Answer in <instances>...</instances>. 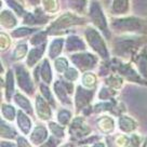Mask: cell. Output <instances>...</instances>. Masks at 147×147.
<instances>
[{"label": "cell", "mask_w": 147, "mask_h": 147, "mask_svg": "<svg viewBox=\"0 0 147 147\" xmlns=\"http://www.w3.org/2000/svg\"><path fill=\"white\" fill-rule=\"evenodd\" d=\"M86 38H87L89 45L91 46V48L94 51H96L98 54L101 55L102 57H107L108 52L106 49V46L104 43V40L102 39V37L100 36V34L93 29V28H88L86 32Z\"/></svg>", "instance_id": "1"}, {"label": "cell", "mask_w": 147, "mask_h": 147, "mask_svg": "<svg viewBox=\"0 0 147 147\" xmlns=\"http://www.w3.org/2000/svg\"><path fill=\"white\" fill-rule=\"evenodd\" d=\"M83 23H84V20H82L81 18H78V16H76V15H74L71 13H65L51 25V27L49 28V32H59L60 29H63V28Z\"/></svg>", "instance_id": "2"}, {"label": "cell", "mask_w": 147, "mask_h": 147, "mask_svg": "<svg viewBox=\"0 0 147 147\" xmlns=\"http://www.w3.org/2000/svg\"><path fill=\"white\" fill-rule=\"evenodd\" d=\"M113 26L121 32H138L143 28V22L136 18H119L113 22Z\"/></svg>", "instance_id": "3"}, {"label": "cell", "mask_w": 147, "mask_h": 147, "mask_svg": "<svg viewBox=\"0 0 147 147\" xmlns=\"http://www.w3.org/2000/svg\"><path fill=\"white\" fill-rule=\"evenodd\" d=\"M90 16H91V20L93 21V23L95 24L97 27L105 34V36L107 38H109L110 34L108 32V28H107L105 15H104L101 7H100V5L97 2H93L91 5V8H90Z\"/></svg>", "instance_id": "4"}, {"label": "cell", "mask_w": 147, "mask_h": 147, "mask_svg": "<svg viewBox=\"0 0 147 147\" xmlns=\"http://www.w3.org/2000/svg\"><path fill=\"white\" fill-rule=\"evenodd\" d=\"M71 61L76 66L81 70H87L92 68L96 64V57L90 53H78L71 56Z\"/></svg>", "instance_id": "5"}, {"label": "cell", "mask_w": 147, "mask_h": 147, "mask_svg": "<svg viewBox=\"0 0 147 147\" xmlns=\"http://www.w3.org/2000/svg\"><path fill=\"white\" fill-rule=\"evenodd\" d=\"M16 75H18V82L21 89L28 94H32L34 92V84L32 82V79L29 77V74L25 68L18 67L16 68Z\"/></svg>", "instance_id": "6"}, {"label": "cell", "mask_w": 147, "mask_h": 147, "mask_svg": "<svg viewBox=\"0 0 147 147\" xmlns=\"http://www.w3.org/2000/svg\"><path fill=\"white\" fill-rule=\"evenodd\" d=\"M138 40L133 38H124L119 39L116 41V52L120 55H125L128 53H132L136 47H138Z\"/></svg>", "instance_id": "7"}, {"label": "cell", "mask_w": 147, "mask_h": 147, "mask_svg": "<svg viewBox=\"0 0 147 147\" xmlns=\"http://www.w3.org/2000/svg\"><path fill=\"white\" fill-rule=\"evenodd\" d=\"M83 120L81 118H76V119L73 121V123L70 124V128H69V133L73 135V138H82L84 135H87L90 130L83 125Z\"/></svg>", "instance_id": "8"}, {"label": "cell", "mask_w": 147, "mask_h": 147, "mask_svg": "<svg viewBox=\"0 0 147 147\" xmlns=\"http://www.w3.org/2000/svg\"><path fill=\"white\" fill-rule=\"evenodd\" d=\"M93 92L89 91L87 89H83L81 86H79L77 89V96H76V103H77V109L80 110L82 107L87 106L92 98Z\"/></svg>", "instance_id": "9"}, {"label": "cell", "mask_w": 147, "mask_h": 147, "mask_svg": "<svg viewBox=\"0 0 147 147\" xmlns=\"http://www.w3.org/2000/svg\"><path fill=\"white\" fill-rule=\"evenodd\" d=\"M36 107H37V114L39 118L42 120H48L51 118L52 113L49 105L46 103V101L41 96H37L36 98Z\"/></svg>", "instance_id": "10"}, {"label": "cell", "mask_w": 147, "mask_h": 147, "mask_svg": "<svg viewBox=\"0 0 147 147\" xmlns=\"http://www.w3.org/2000/svg\"><path fill=\"white\" fill-rule=\"evenodd\" d=\"M116 69H117L121 75H123L124 77H127L129 80L136 81V82H142V80L140 79L138 75L135 73V70H134L131 66L124 65V64H118V66L116 67Z\"/></svg>", "instance_id": "11"}, {"label": "cell", "mask_w": 147, "mask_h": 147, "mask_svg": "<svg viewBox=\"0 0 147 147\" xmlns=\"http://www.w3.org/2000/svg\"><path fill=\"white\" fill-rule=\"evenodd\" d=\"M47 136H48V132H47L46 128L43 125H37L30 135V140L34 144L39 145L46 140Z\"/></svg>", "instance_id": "12"}, {"label": "cell", "mask_w": 147, "mask_h": 147, "mask_svg": "<svg viewBox=\"0 0 147 147\" xmlns=\"http://www.w3.org/2000/svg\"><path fill=\"white\" fill-rule=\"evenodd\" d=\"M45 48H46V43H42L40 47H37L35 49H32L29 54H28V60H27V64L29 66H32L35 65V63H37L38 61L41 59L42 54L45 52Z\"/></svg>", "instance_id": "13"}, {"label": "cell", "mask_w": 147, "mask_h": 147, "mask_svg": "<svg viewBox=\"0 0 147 147\" xmlns=\"http://www.w3.org/2000/svg\"><path fill=\"white\" fill-rule=\"evenodd\" d=\"M18 124L24 134L29 133L32 129V122H30V119L23 111H18Z\"/></svg>", "instance_id": "14"}, {"label": "cell", "mask_w": 147, "mask_h": 147, "mask_svg": "<svg viewBox=\"0 0 147 147\" xmlns=\"http://www.w3.org/2000/svg\"><path fill=\"white\" fill-rule=\"evenodd\" d=\"M86 49V45L83 41L76 36H70L67 39V43H66V50L67 51H79Z\"/></svg>", "instance_id": "15"}, {"label": "cell", "mask_w": 147, "mask_h": 147, "mask_svg": "<svg viewBox=\"0 0 147 147\" xmlns=\"http://www.w3.org/2000/svg\"><path fill=\"white\" fill-rule=\"evenodd\" d=\"M54 90H55V93L57 94L59 98L63 103H65V105H70V100L68 98V92L65 89L63 82L56 81L54 83Z\"/></svg>", "instance_id": "16"}, {"label": "cell", "mask_w": 147, "mask_h": 147, "mask_svg": "<svg viewBox=\"0 0 147 147\" xmlns=\"http://www.w3.org/2000/svg\"><path fill=\"white\" fill-rule=\"evenodd\" d=\"M119 128L123 132H132L136 128V122L130 117L122 116L119 119Z\"/></svg>", "instance_id": "17"}, {"label": "cell", "mask_w": 147, "mask_h": 147, "mask_svg": "<svg viewBox=\"0 0 147 147\" xmlns=\"http://www.w3.org/2000/svg\"><path fill=\"white\" fill-rule=\"evenodd\" d=\"M97 127L101 129V131H103L104 133H109L114 130L115 122L110 117L105 116V117H103L97 121Z\"/></svg>", "instance_id": "18"}, {"label": "cell", "mask_w": 147, "mask_h": 147, "mask_svg": "<svg viewBox=\"0 0 147 147\" xmlns=\"http://www.w3.org/2000/svg\"><path fill=\"white\" fill-rule=\"evenodd\" d=\"M0 20H1V25L7 28L14 27L16 25V23H18L16 18H14V15L10 11H2Z\"/></svg>", "instance_id": "19"}, {"label": "cell", "mask_w": 147, "mask_h": 147, "mask_svg": "<svg viewBox=\"0 0 147 147\" xmlns=\"http://www.w3.org/2000/svg\"><path fill=\"white\" fill-rule=\"evenodd\" d=\"M129 0H114L111 5V12L115 14H123L128 11Z\"/></svg>", "instance_id": "20"}, {"label": "cell", "mask_w": 147, "mask_h": 147, "mask_svg": "<svg viewBox=\"0 0 147 147\" xmlns=\"http://www.w3.org/2000/svg\"><path fill=\"white\" fill-rule=\"evenodd\" d=\"M136 64H138V67L140 69L141 74L147 79V51L146 50H144L141 54H138V59H136Z\"/></svg>", "instance_id": "21"}, {"label": "cell", "mask_w": 147, "mask_h": 147, "mask_svg": "<svg viewBox=\"0 0 147 147\" xmlns=\"http://www.w3.org/2000/svg\"><path fill=\"white\" fill-rule=\"evenodd\" d=\"M63 39H55L51 42L50 45V50H49V55L50 57L54 59L57 55H60L61 51H62V48H63Z\"/></svg>", "instance_id": "22"}, {"label": "cell", "mask_w": 147, "mask_h": 147, "mask_svg": "<svg viewBox=\"0 0 147 147\" xmlns=\"http://www.w3.org/2000/svg\"><path fill=\"white\" fill-rule=\"evenodd\" d=\"M15 102L18 103V105L20 106L21 108H23L24 110H26V113H28L29 115H32V106H30L29 101H28L26 97L23 96L21 93H16V94H15Z\"/></svg>", "instance_id": "23"}, {"label": "cell", "mask_w": 147, "mask_h": 147, "mask_svg": "<svg viewBox=\"0 0 147 147\" xmlns=\"http://www.w3.org/2000/svg\"><path fill=\"white\" fill-rule=\"evenodd\" d=\"M48 21V18L43 15H37V14H27L25 16L24 23L28 25H38V24H45Z\"/></svg>", "instance_id": "24"}, {"label": "cell", "mask_w": 147, "mask_h": 147, "mask_svg": "<svg viewBox=\"0 0 147 147\" xmlns=\"http://www.w3.org/2000/svg\"><path fill=\"white\" fill-rule=\"evenodd\" d=\"M40 71H41V76H42V79H43V81L47 83H50L52 81V70H51V67H50V64H49V62L47 60H43V63L41 65V69H40Z\"/></svg>", "instance_id": "25"}, {"label": "cell", "mask_w": 147, "mask_h": 147, "mask_svg": "<svg viewBox=\"0 0 147 147\" xmlns=\"http://www.w3.org/2000/svg\"><path fill=\"white\" fill-rule=\"evenodd\" d=\"M42 5H43V9L50 13H54L59 10L57 0H42Z\"/></svg>", "instance_id": "26"}, {"label": "cell", "mask_w": 147, "mask_h": 147, "mask_svg": "<svg viewBox=\"0 0 147 147\" xmlns=\"http://www.w3.org/2000/svg\"><path fill=\"white\" fill-rule=\"evenodd\" d=\"M1 136L2 138H15L16 136V132L14 131V129L12 127H10L8 124H5V121L1 122Z\"/></svg>", "instance_id": "27"}, {"label": "cell", "mask_w": 147, "mask_h": 147, "mask_svg": "<svg viewBox=\"0 0 147 147\" xmlns=\"http://www.w3.org/2000/svg\"><path fill=\"white\" fill-rule=\"evenodd\" d=\"M26 52H27V45H25V43H20V45L16 47L15 51H14L13 59L15 61L23 59L24 56L26 55Z\"/></svg>", "instance_id": "28"}, {"label": "cell", "mask_w": 147, "mask_h": 147, "mask_svg": "<svg viewBox=\"0 0 147 147\" xmlns=\"http://www.w3.org/2000/svg\"><path fill=\"white\" fill-rule=\"evenodd\" d=\"M82 83L87 88H93L96 83V77L91 73L86 74L82 78Z\"/></svg>", "instance_id": "29"}, {"label": "cell", "mask_w": 147, "mask_h": 147, "mask_svg": "<svg viewBox=\"0 0 147 147\" xmlns=\"http://www.w3.org/2000/svg\"><path fill=\"white\" fill-rule=\"evenodd\" d=\"M2 115L5 119L13 120L15 117V109L11 105H2Z\"/></svg>", "instance_id": "30"}, {"label": "cell", "mask_w": 147, "mask_h": 147, "mask_svg": "<svg viewBox=\"0 0 147 147\" xmlns=\"http://www.w3.org/2000/svg\"><path fill=\"white\" fill-rule=\"evenodd\" d=\"M54 65H55V68H56V70L59 73H64V71H66L68 69V62L64 57L57 59V60L55 61Z\"/></svg>", "instance_id": "31"}, {"label": "cell", "mask_w": 147, "mask_h": 147, "mask_svg": "<svg viewBox=\"0 0 147 147\" xmlns=\"http://www.w3.org/2000/svg\"><path fill=\"white\" fill-rule=\"evenodd\" d=\"M70 118H71V114H70L69 110H66V109L60 110V113L57 115V119L60 121V123L62 124H67L69 122Z\"/></svg>", "instance_id": "32"}, {"label": "cell", "mask_w": 147, "mask_h": 147, "mask_svg": "<svg viewBox=\"0 0 147 147\" xmlns=\"http://www.w3.org/2000/svg\"><path fill=\"white\" fill-rule=\"evenodd\" d=\"M106 83H107L111 89H113V88H120L122 86V78H121V77H118V76H111V77L106 79Z\"/></svg>", "instance_id": "33"}, {"label": "cell", "mask_w": 147, "mask_h": 147, "mask_svg": "<svg viewBox=\"0 0 147 147\" xmlns=\"http://www.w3.org/2000/svg\"><path fill=\"white\" fill-rule=\"evenodd\" d=\"M49 128L51 129V132L54 134V135H56L57 138H63V136H64V130H63V128H62L61 125H59L57 123L51 122V123L49 124Z\"/></svg>", "instance_id": "34"}, {"label": "cell", "mask_w": 147, "mask_h": 147, "mask_svg": "<svg viewBox=\"0 0 147 147\" xmlns=\"http://www.w3.org/2000/svg\"><path fill=\"white\" fill-rule=\"evenodd\" d=\"M35 32V29L34 28H28V27H22V28H18L16 30H14L13 32V35L14 37H24V36H27V35H30L32 32Z\"/></svg>", "instance_id": "35"}, {"label": "cell", "mask_w": 147, "mask_h": 147, "mask_svg": "<svg viewBox=\"0 0 147 147\" xmlns=\"http://www.w3.org/2000/svg\"><path fill=\"white\" fill-rule=\"evenodd\" d=\"M13 76H12V73L9 71L8 73V76H7V94H8V97H11V94L13 92Z\"/></svg>", "instance_id": "36"}, {"label": "cell", "mask_w": 147, "mask_h": 147, "mask_svg": "<svg viewBox=\"0 0 147 147\" xmlns=\"http://www.w3.org/2000/svg\"><path fill=\"white\" fill-rule=\"evenodd\" d=\"M40 90H41V92L43 93L45 97H46L48 101L50 102L51 105L54 107V106H55V102H54V100H53L52 95H51V92H50V90H49V88L47 87V86H45V84H41V86H40Z\"/></svg>", "instance_id": "37"}, {"label": "cell", "mask_w": 147, "mask_h": 147, "mask_svg": "<svg viewBox=\"0 0 147 147\" xmlns=\"http://www.w3.org/2000/svg\"><path fill=\"white\" fill-rule=\"evenodd\" d=\"M87 3V0H70V5L77 11H83Z\"/></svg>", "instance_id": "38"}, {"label": "cell", "mask_w": 147, "mask_h": 147, "mask_svg": "<svg viewBox=\"0 0 147 147\" xmlns=\"http://www.w3.org/2000/svg\"><path fill=\"white\" fill-rule=\"evenodd\" d=\"M45 40H46V34L45 32H39V34H37L35 36L32 37V43L35 46V45H42V43H45Z\"/></svg>", "instance_id": "39"}, {"label": "cell", "mask_w": 147, "mask_h": 147, "mask_svg": "<svg viewBox=\"0 0 147 147\" xmlns=\"http://www.w3.org/2000/svg\"><path fill=\"white\" fill-rule=\"evenodd\" d=\"M7 2H8V5H9L10 8H12V9L18 14V15H21V14L24 12L23 8L21 7V5H18V2L15 1V0H7Z\"/></svg>", "instance_id": "40"}, {"label": "cell", "mask_w": 147, "mask_h": 147, "mask_svg": "<svg viewBox=\"0 0 147 147\" xmlns=\"http://www.w3.org/2000/svg\"><path fill=\"white\" fill-rule=\"evenodd\" d=\"M65 78L68 80H76L78 78V71L75 68H68L65 71Z\"/></svg>", "instance_id": "41"}, {"label": "cell", "mask_w": 147, "mask_h": 147, "mask_svg": "<svg viewBox=\"0 0 147 147\" xmlns=\"http://www.w3.org/2000/svg\"><path fill=\"white\" fill-rule=\"evenodd\" d=\"M111 95H114V91L109 88H103L100 92V98H108Z\"/></svg>", "instance_id": "42"}, {"label": "cell", "mask_w": 147, "mask_h": 147, "mask_svg": "<svg viewBox=\"0 0 147 147\" xmlns=\"http://www.w3.org/2000/svg\"><path fill=\"white\" fill-rule=\"evenodd\" d=\"M111 106H113V104H111V103H100V104H97V105H96V107H95V110L100 113V111H102V110L109 109Z\"/></svg>", "instance_id": "43"}, {"label": "cell", "mask_w": 147, "mask_h": 147, "mask_svg": "<svg viewBox=\"0 0 147 147\" xmlns=\"http://www.w3.org/2000/svg\"><path fill=\"white\" fill-rule=\"evenodd\" d=\"M10 46V38L5 36V34H1V49L5 50L7 47Z\"/></svg>", "instance_id": "44"}, {"label": "cell", "mask_w": 147, "mask_h": 147, "mask_svg": "<svg viewBox=\"0 0 147 147\" xmlns=\"http://www.w3.org/2000/svg\"><path fill=\"white\" fill-rule=\"evenodd\" d=\"M18 145H21V146H29V144L26 141H24L23 138H18Z\"/></svg>", "instance_id": "45"}, {"label": "cell", "mask_w": 147, "mask_h": 147, "mask_svg": "<svg viewBox=\"0 0 147 147\" xmlns=\"http://www.w3.org/2000/svg\"><path fill=\"white\" fill-rule=\"evenodd\" d=\"M28 2H29L30 5H37V3L39 2V0H28Z\"/></svg>", "instance_id": "46"}]
</instances>
